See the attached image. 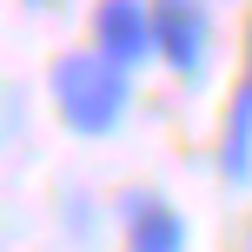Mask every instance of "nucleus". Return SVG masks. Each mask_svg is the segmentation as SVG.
<instances>
[{"instance_id": "obj_1", "label": "nucleus", "mask_w": 252, "mask_h": 252, "mask_svg": "<svg viewBox=\"0 0 252 252\" xmlns=\"http://www.w3.org/2000/svg\"><path fill=\"white\" fill-rule=\"evenodd\" d=\"M47 93L73 139H106V133H120L126 106H133V73H120L113 60H100L87 47V53H60L47 66Z\"/></svg>"}, {"instance_id": "obj_2", "label": "nucleus", "mask_w": 252, "mask_h": 252, "mask_svg": "<svg viewBox=\"0 0 252 252\" xmlns=\"http://www.w3.org/2000/svg\"><path fill=\"white\" fill-rule=\"evenodd\" d=\"M153 40L179 80H206L213 66V7L206 0H153Z\"/></svg>"}, {"instance_id": "obj_3", "label": "nucleus", "mask_w": 252, "mask_h": 252, "mask_svg": "<svg viewBox=\"0 0 252 252\" xmlns=\"http://www.w3.org/2000/svg\"><path fill=\"white\" fill-rule=\"evenodd\" d=\"M93 53L113 60L120 73H139L146 60H159L153 0H93Z\"/></svg>"}, {"instance_id": "obj_4", "label": "nucleus", "mask_w": 252, "mask_h": 252, "mask_svg": "<svg viewBox=\"0 0 252 252\" xmlns=\"http://www.w3.org/2000/svg\"><path fill=\"white\" fill-rule=\"evenodd\" d=\"M120 232H126V252H186V239H192L186 213L153 186H133L120 199Z\"/></svg>"}, {"instance_id": "obj_5", "label": "nucleus", "mask_w": 252, "mask_h": 252, "mask_svg": "<svg viewBox=\"0 0 252 252\" xmlns=\"http://www.w3.org/2000/svg\"><path fill=\"white\" fill-rule=\"evenodd\" d=\"M219 173L232 186L252 179V27H246V66H239V87H232L226 106V133H219Z\"/></svg>"}, {"instance_id": "obj_6", "label": "nucleus", "mask_w": 252, "mask_h": 252, "mask_svg": "<svg viewBox=\"0 0 252 252\" xmlns=\"http://www.w3.org/2000/svg\"><path fill=\"white\" fill-rule=\"evenodd\" d=\"M20 7H53V0H20Z\"/></svg>"}]
</instances>
